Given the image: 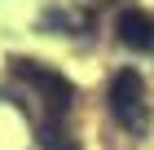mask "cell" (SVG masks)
Instances as JSON below:
<instances>
[{
    "label": "cell",
    "instance_id": "3957f363",
    "mask_svg": "<svg viewBox=\"0 0 154 150\" xmlns=\"http://www.w3.org/2000/svg\"><path fill=\"white\" fill-rule=\"evenodd\" d=\"M119 40L128 49H154V18L141 13V9L119 13Z\"/></svg>",
    "mask_w": 154,
    "mask_h": 150
},
{
    "label": "cell",
    "instance_id": "277c9868",
    "mask_svg": "<svg viewBox=\"0 0 154 150\" xmlns=\"http://www.w3.org/2000/svg\"><path fill=\"white\" fill-rule=\"evenodd\" d=\"M40 141H44V150H75V141H71V132L62 128V119H48L44 132H40Z\"/></svg>",
    "mask_w": 154,
    "mask_h": 150
},
{
    "label": "cell",
    "instance_id": "6da1fadb",
    "mask_svg": "<svg viewBox=\"0 0 154 150\" xmlns=\"http://www.w3.org/2000/svg\"><path fill=\"white\" fill-rule=\"evenodd\" d=\"M110 110H115V119L128 132H145L150 110H145V84H141L137 71H119L110 80Z\"/></svg>",
    "mask_w": 154,
    "mask_h": 150
},
{
    "label": "cell",
    "instance_id": "7a4b0ae2",
    "mask_svg": "<svg viewBox=\"0 0 154 150\" xmlns=\"http://www.w3.org/2000/svg\"><path fill=\"white\" fill-rule=\"evenodd\" d=\"M13 71L22 75V80H31L40 93L48 97V106H53V119H62L66 110H71V97H75V88L66 80H62L57 71H44V66H35V62H13Z\"/></svg>",
    "mask_w": 154,
    "mask_h": 150
}]
</instances>
